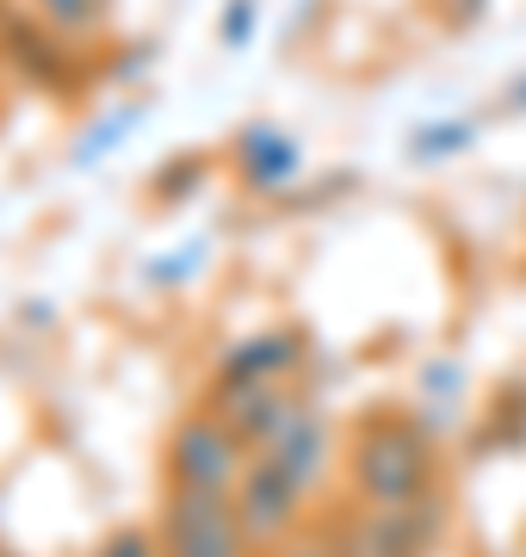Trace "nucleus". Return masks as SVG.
<instances>
[{
  "label": "nucleus",
  "instance_id": "nucleus-1",
  "mask_svg": "<svg viewBox=\"0 0 526 557\" xmlns=\"http://www.w3.org/2000/svg\"><path fill=\"white\" fill-rule=\"evenodd\" d=\"M347 490L365 508H409L440 496L434 428L409 409H372L347 440Z\"/></svg>",
  "mask_w": 526,
  "mask_h": 557
},
{
  "label": "nucleus",
  "instance_id": "nucleus-2",
  "mask_svg": "<svg viewBox=\"0 0 526 557\" xmlns=\"http://www.w3.org/2000/svg\"><path fill=\"white\" fill-rule=\"evenodd\" d=\"M254 453L242 446V434L229 421L199 403L174 421L167 434V453H162V471H167V490H192V496H236V483L248 478Z\"/></svg>",
  "mask_w": 526,
  "mask_h": 557
},
{
  "label": "nucleus",
  "instance_id": "nucleus-3",
  "mask_svg": "<svg viewBox=\"0 0 526 557\" xmlns=\"http://www.w3.org/2000/svg\"><path fill=\"white\" fill-rule=\"evenodd\" d=\"M155 545H162V557H254L242 515H236V496H192V490L162 496Z\"/></svg>",
  "mask_w": 526,
  "mask_h": 557
},
{
  "label": "nucleus",
  "instance_id": "nucleus-4",
  "mask_svg": "<svg viewBox=\"0 0 526 557\" xmlns=\"http://www.w3.org/2000/svg\"><path fill=\"white\" fill-rule=\"evenodd\" d=\"M440 527H446V496L409 502V508L353 502L335 527V539H341V557H427L440 545Z\"/></svg>",
  "mask_w": 526,
  "mask_h": 557
},
{
  "label": "nucleus",
  "instance_id": "nucleus-5",
  "mask_svg": "<svg viewBox=\"0 0 526 557\" xmlns=\"http://www.w3.org/2000/svg\"><path fill=\"white\" fill-rule=\"evenodd\" d=\"M310 490L291 471H279L273 458H254L248 478L236 483V515H242V533L254 552H279L291 533H304V508H310Z\"/></svg>",
  "mask_w": 526,
  "mask_h": 557
},
{
  "label": "nucleus",
  "instance_id": "nucleus-6",
  "mask_svg": "<svg viewBox=\"0 0 526 557\" xmlns=\"http://www.w3.org/2000/svg\"><path fill=\"white\" fill-rule=\"evenodd\" d=\"M0 50H7V69L13 75H25L32 87H50V94H68L75 75H82V50L62 44L50 25H38L20 0L0 7Z\"/></svg>",
  "mask_w": 526,
  "mask_h": 557
},
{
  "label": "nucleus",
  "instance_id": "nucleus-7",
  "mask_svg": "<svg viewBox=\"0 0 526 557\" xmlns=\"http://www.w3.org/2000/svg\"><path fill=\"white\" fill-rule=\"evenodd\" d=\"M304 359H310L304 329H285V322L279 329H254L217 359L211 384H304Z\"/></svg>",
  "mask_w": 526,
  "mask_h": 557
},
{
  "label": "nucleus",
  "instance_id": "nucleus-8",
  "mask_svg": "<svg viewBox=\"0 0 526 557\" xmlns=\"http://www.w3.org/2000/svg\"><path fill=\"white\" fill-rule=\"evenodd\" d=\"M254 458H273L279 471H291V478L304 483L310 496H323L328 465H335V428H328V416L316 409V403H304V409L291 416V428H285L266 453H254Z\"/></svg>",
  "mask_w": 526,
  "mask_h": 557
},
{
  "label": "nucleus",
  "instance_id": "nucleus-9",
  "mask_svg": "<svg viewBox=\"0 0 526 557\" xmlns=\"http://www.w3.org/2000/svg\"><path fill=\"white\" fill-rule=\"evenodd\" d=\"M20 7L38 25H50L62 44L87 50V44L105 38V25H112V7H118V0H20Z\"/></svg>",
  "mask_w": 526,
  "mask_h": 557
},
{
  "label": "nucleus",
  "instance_id": "nucleus-10",
  "mask_svg": "<svg viewBox=\"0 0 526 557\" xmlns=\"http://www.w3.org/2000/svg\"><path fill=\"white\" fill-rule=\"evenodd\" d=\"M291 143L279 137V131H266V124H254V131H248L242 137V168H248V180H254V186H279L285 174H291Z\"/></svg>",
  "mask_w": 526,
  "mask_h": 557
},
{
  "label": "nucleus",
  "instance_id": "nucleus-11",
  "mask_svg": "<svg viewBox=\"0 0 526 557\" xmlns=\"http://www.w3.org/2000/svg\"><path fill=\"white\" fill-rule=\"evenodd\" d=\"M93 557H162V545H155V527H118L100 539Z\"/></svg>",
  "mask_w": 526,
  "mask_h": 557
},
{
  "label": "nucleus",
  "instance_id": "nucleus-12",
  "mask_svg": "<svg viewBox=\"0 0 526 557\" xmlns=\"http://www.w3.org/2000/svg\"><path fill=\"white\" fill-rule=\"evenodd\" d=\"M273 557H341V539L335 527H304V533H291Z\"/></svg>",
  "mask_w": 526,
  "mask_h": 557
},
{
  "label": "nucleus",
  "instance_id": "nucleus-13",
  "mask_svg": "<svg viewBox=\"0 0 526 557\" xmlns=\"http://www.w3.org/2000/svg\"><path fill=\"white\" fill-rule=\"evenodd\" d=\"M0 75H7V50H0Z\"/></svg>",
  "mask_w": 526,
  "mask_h": 557
},
{
  "label": "nucleus",
  "instance_id": "nucleus-14",
  "mask_svg": "<svg viewBox=\"0 0 526 557\" xmlns=\"http://www.w3.org/2000/svg\"><path fill=\"white\" fill-rule=\"evenodd\" d=\"M0 557H20V552H7V545H0Z\"/></svg>",
  "mask_w": 526,
  "mask_h": 557
}]
</instances>
